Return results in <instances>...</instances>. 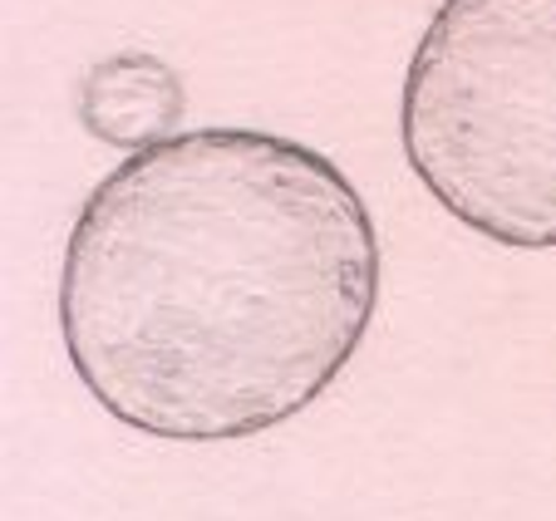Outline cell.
<instances>
[{"instance_id":"cell-1","label":"cell","mask_w":556,"mask_h":521,"mask_svg":"<svg viewBox=\"0 0 556 521\" xmlns=\"http://www.w3.org/2000/svg\"><path fill=\"white\" fill-rule=\"evenodd\" d=\"M379 231L359 188L262 128H192L85 198L60 271L74 374L118 423L173 443L305 414L359 355Z\"/></svg>"},{"instance_id":"cell-2","label":"cell","mask_w":556,"mask_h":521,"mask_svg":"<svg viewBox=\"0 0 556 521\" xmlns=\"http://www.w3.org/2000/svg\"><path fill=\"white\" fill-rule=\"evenodd\" d=\"M414 178L468 231L556 246V0H443L404 74Z\"/></svg>"},{"instance_id":"cell-3","label":"cell","mask_w":556,"mask_h":521,"mask_svg":"<svg viewBox=\"0 0 556 521\" xmlns=\"http://www.w3.org/2000/svg\"><path fill=\"white\" fill-rule=\"evenodd\" d=\"M79 124L94 134L99 143L118 148V153H143L153 143L178 138V124L188 114V94L173 64L157 54H109L79 79Z\"/></svg>"}]
</instances>
